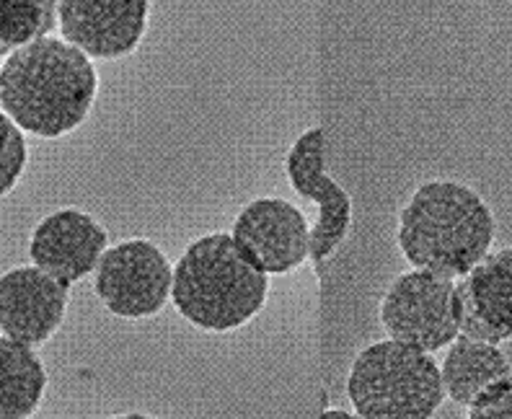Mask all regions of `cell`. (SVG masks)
I'll return each instance as SVG.
<instances>
[{
    "label": "cell",
    "instance_id": "6da1fadb",
    "mask_svg": "<svg viewBox=\"0 0 512 419\" xmlns=\"http://www.w3.org/2000/svg\"><path fill=\"white\" fill-rule=\"evenodd\" d=\"M99 96L94 60L60 37H44L0 65V109L21 132L65 138L83 125Z\"/></svg>",
    "mask_w": 512,
    "mask_h": 419
},
{
    "label": "cell",
    "instance_id": "7a4b0ae2",
    "mask_svg": "<svg viewBox=\"0 0 512 419\" xmlns=\"http://www.w3.org/2000/svg\"><path fill=\"white\" fill-rule=\"evenodd\" d=\"M497 223L481 194L461 182L419 184L399 213L396 244L414 269L461 280L492 254Z\"/></svg>",
    "mask_w": 512,
    "mask_h": 419
},
{
    "label": "cell",
    "instance_id": "3957f363",
    "mask_svg": "<svg viewBox=\"0 0 512 419\" xmlns=\"http://www.w3.org/2000/svg\"><path fill=\"white\" fill-rule=\"evenodd\" d=\"M267 295L269 277L238 251L231 233L197 238L174 267V308L202 332H236L262 311Z\"/></svg>",
    "mask_w": 512,
    "mask_h": 419
},
{
    "label": "cell",
    "instance_id": "277c9868",
    "mask_svg": "<svg viewBox=\"0 0 512 419\" xmlns=\"http://www.w3.org/2000/svg\"><path fill=\"white\" fill-rule=\"evenodd\" d=\"M347 396L363 419H432L445 391L435 357L386 339L355 357Z\"/></svg>",
    "mask_w": 512,
    "mask_h": 419
},
{
    "label": "cell",
    "instance_id": "5b68a950",
    "mask_svg": "<svg viewBox=\"0 0 512 419\" xmlns=\"http://www.w3.org/2000/svg\"><path fill=\"white\" fill-rule=\"evenodd\" d=\"M381 324L394 342L435 355L461 334L456 280L430 272H404L391 282L381 303Z\"/></svg>",
    "mask_w": 512,
    "mask_h": 419
},
{
    "label": "cell",
    "instance_id": "8992f818",
    "mask_svg": "<svg viewBox=\"0 0 512 419\" xmlns=\"http://www.w3.org/2000/svg\"><path fill=\"white\" fill-rule=\"evenodd\" d=\"M174 267L148 238L109 246L94 272V290L112 316L140 321L158 316L171 301Z\"/></svg>",
    "mask_w": 512,
    "mask_h": 419
},
{
    "label": "cell",
    "instance_id": "52a82bcc",
    "mask_svg": "<svg viewBox=\"0 0 512 419\" xmlns=\"http://www.w3.org/2000/svg\"><path fill=\"white\" fill-rule=\"evenodd\" d=\"M285 176L303 200L319 207V218L311 228V262L321 269V264L344 244L352 228L350 194L326 174L324 127H311L290 145Z\"/></svg>",
    "mask_w": 512,
    "mask_h": 419
},
{
    "label": "cell",
    "instance_id": "ba28073f",
    "mask_svg": "<svg viewBox=\"0 0 512 419\" xmlns=\"http://www.w3.org/2000/svg\"><path fill=\"white\" fill-rule=\"evenodd\" d=\"M231 238L264 275H290L311 259L306 213L282 197H259L238 213Z\"/></svg>",
    "mask_w": 512,
    "mask_h": 419
},
{
    "label": "cell",
    "instance_id": "9c48e42d",
    "mask_svg": "<svg viewBox=\"0 0 512 419\" xmlns=\"http://www.w3.org/2000/svg\"><path fill=\"white\" fill-rule=\"evenodd\" d=\"M150 21L148 0H63L60 39L88 60H122L138 52Z\"/></svg>",
    "mask_w": 512,
    "mask_h": 419
},
{
    "label": "cell",
    "instance_id": "30bf717a",
    "mask_svg": "<svg viewBox=\"0 0 512 419\" xmlns=\"http://www.w3.org/2000/svg\"><path fill=\"white\" fill-rule=\"evenodd\" d=\"M70 288L34 264L0 275V332L13 342H50L68 313Z\"/></svg>",
    "mask_w": 512,
    "mask_h": 419
},
{
    "label": "cell",
    "instance_id": "8fae6325",
    "mask_svg": "<svg viewBox=\"0 0 512 419\" xmlns=\"http://www.w3.org/2000/svg\"><path fill=\"white\" fill-rule=\"evenodd\" d=\"M107 249V228L78 207H63L44 215L29 241L34 267L65 282L68 288L96 272Z\"/></svg>",
    "mask_w": 512,
    "mask_h": 419
},
{
    "label": "cell",
    "instance_id": "7c38bea8",
    "mask_svg": "<svg viewBox=\"0 0 512 419\" xmlns=\"http://www.w3.org/2000/svg\"><path fill=\"white\" fill-rule=\"evenodd\" d=\"M461 337L497 344L512 339V246L481 259L456 280Z\"/></svg>",
    "mask_w": 512,
    "mask_h": 419
},
{
    "label": "cell",
    "instance_id": "4fadbf2b",
    "mask_svg": "<svg viewBox=\"0 0 512 419\" xmlns=\"http://www.w3.org/2000/svg\"><path fill=\"white\" fill-rule=\"evenodd\" d=\"M512 376V365L497 344L476 342L458 334L445 352L440 378L445 399L458 407H471L487 388Z\"/></svg>",
    "mask_w": 512,
    "mask_h": 419
},
{
    "label": "cell",
    "instance_id": "5bb4252c",
    "mask_svg": "<svg viewBox=\"0 0 512 419\" xmlns=\"http://www.w3.org/2000/svg\"><path fill=\"white\" fill-rule=\"evenodd\" d=\"M47 394V368L34 347L0 337V419H29Z\"/></svg>",
    "mask_w": 512,
    "mask_h": 419
},
{
    "label": "cell",
    "instance_id": "9a60e30c",
    "mask_svg": "<svg viewBox=\"0 0 512 419\" xmlns=\"http://www.w3.org/2000/svg\"><path fill=\"white\" fill-rule=\"evenodd\" d=\"M57 26V3L47 0H0V57L24 50Z\"/></svg>",
    "mask_w": 512,
    "mask_h": 419
},
{
    "label": "cell",
    "instance_id": "2e32d148",
    "mask_svg": "<svg viewBox=\"0 0 512 419\" xmlns=\"http://www.w3.org/2000/svg\"><path fill=\"white\" fill-rule=\"evenodd\" d=\"M26 163H29V148H26L24 132L0 109V197H6L19 187Z\"/></svg>",
    "mask_w": 512,
    "mask_h": 419
},
{
    "label": "cell",
    "instance_id": "e0dca14e",
    "mask_svg": "<svg viewBox=\"0 0 512 419\" xmlns=\"http://www.w3.org/2000/svg\"><path fill=\"white\" fill-rule=\"evenodd\" d=\"M469 419H512V376L487 388L469 407Z\"/></svg>",
    "mask_w": 512,
    "mask_h": 419
},
{
    "label": "cell",
    "instance_id": "ac0fdd59",
    "mask_svg": "<svg viewBox=\"0 0 512 419\" xmlns=\"http://www.w3.org/2000/svg\"><path fill=\"white\" fill-rule=\"evenodd\" d=\"M319 419H363L355 412H344V409H324Z\"/></svg>",
    "mask_w": 512,
    "mask_h": 419
},
{
    "label": "cell",
    "instance_id": "d6986e66",
    "mask_svg": "<svg viewBox=\"0 0 512 419\" xmlns=\"http://www.w3.org/2000/svg\"><path fill=\"white\" fill-rule=\"evenodd\" d=\"M112 419H156V417H148V414H140V412H130V414H119V417Z\"/></svg>",
    "mask_w": 512,
    "mask_h": 419
}]
</instances>
